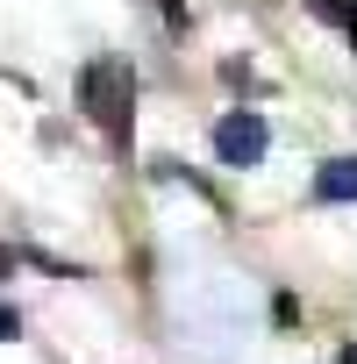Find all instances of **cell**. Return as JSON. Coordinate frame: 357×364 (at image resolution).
I'll use <instances>...</instances> for the list:
<instances>
[{
  "instance_id": "obj_1",
  "label": "cell",
  "mask_w": 357,
  "mask_h": 364,
  "mask_svg": "<svg viewBox=\"0 0 357 364\" xmlns=\"http://www.w3.org/2000/svg\"><path fill=\"white\" fill-rule=\"evenodd\" d=\"M79 100H86V114L122 143L129 136V114H136V79H129V65L122 58H93L86 65V79H79Z\"/></svg>"
},
{
  "instance_id": "obj_2",
  "label": "cell",
  "mask_w": 357,
  "mask_h": 364,
  "mask_svg": "<svg viewBox=\"0 0 357 364\" xmlns=\"http://www.w3.org/2000/svg\"><path fill=\"white\" fill-rule=\"evenodd\" d=\"M265 143H272V129H265V114H250V107H236V114H222L215 122V157L222 164H257L265 157Z\"/></svg>"
},
{
  "instance_id": "obj_3",
  "label": "cell",
  "mask_w": 357,
  "mask_h": 364,
  "mask_svg": "<svg viewBox=\"0 0 357 364\" xmlns=\"http://www.w3.org/2000/svg\"><path fill=\"white\" fill-rule=\"evenodd\" d=\"M314 200H357V157H329L314 171Z\"/></svg>"
},
{
  "instance_id": "obj_4",
  "label": "cell",
  "mask_w": 357,
  "mask_h": 364,
  "mask_svg": "<svg viewBox=\"0 0 357 364\" xmlns=\"http://www.w3.org/2000/svg\"><path fill=\"white\" fill-rule=\"evenodd\" d=\"M307 8H314L321 22H343V29L357 22V0H307Z\"/></svg>"
},
{
  "instance_id": "obj_5",
  "label": "cell",
  "mask_w": 357,
  "mask_h": 364,
  "mask_svg": "<svg viewBox=\"0 0 357 364\" xmlns=\"http://www.w3.org/2000/svg\"><path fill=\"white\" fill-rule=\"evenodd\" d=\"M15 336H22V314H15L8 300H0V343H15Z\"/></svg>"
},
{
  "instance_id": "obj_6",
  "label": "cell",
  "mask_w": 357,
  "mask_h": 364,
  "mask_svg": "<svg viewBox=\"0 0 357 364\" xmlns=\"http://www.w3.org/2000/svg\"><path fill=\"white\" fill-rule=\"evenodd\" d=\"M8 272H15V250H8V243H0V279H8Z\"/></svg>"
},
{
  "instance_id": "obj_7",
  "label": "cell",
  "mask_w": 357,
  "mask_h": 364,
  "mask_svg": "<svg viewBox=\"0 0 357 364\" xmlns=\"http://www.w3.org/2000/svg\"><path fill=\"white\" fill-rule=\"evenodd\" d=\"M343 364H357V350H343Z\"/></svg>"
},
{
  "instance_id": "obj_8",
  "label": "cell",
  "mask_w": 357,
  "mask_h": 364,
  "mask_svg": "<svg viewBox=\"0 0 357 364\" xmlns=\"http://www.w3.org/2000/svg\"><path fill=\"white\" fill-rule=\"evenodd\" d=\"M350 43H357V22H350Z\"/></svg>"
}]
</instances>
